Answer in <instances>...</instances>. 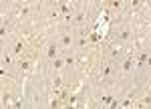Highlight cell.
Returning <instances> with one entry per match:
<instances>
[{
	"label": "cell",
	"mask_w": 151,
	"mask_h": 109,
	"mask_svg": "<svg viewBox=\"0 0 151 109\" xmlns=\"http://www.w3.org/2000/svg\"><path fill=\"white\" fill-rule=\"evenodd\" d=\"M113 101H115V97H113V95H105L103 99H101V105H103V107H109Z\"/></svg>",
	"instance_id": "5bb4252c"
},
{
	"label": "cell",
	"mask_w": 151,
	"mask_h": 109,
	"mask_svg": "<svg viewBox=\"0 0 151 109\" xmlns=\"http://www.w3.org/2000/svg\"><path fill=\"white\" fill-rule=\"evenodd\" d=\"M133 99H135V93H129V97L123 101V103H121V107H123V109H129L131 105H133Z\"/></svg>",
	"instance_id": "7c38bea8"
},
{
	"label": "cell",
	"mask_w": 151,
	"mask_h": 109,
	"mask_svg": "<svg viewBox=\"0 0 151 109\" xmlns=\"http://www.w3.org/2000/svg\"><path fill=\"white\" fill-rule=\"evenodd\" d=\"M6 32H8V28H6V24H2V28H0V36L4 38V36H6Z\"/></svg>",
	"instance_id": "d4e9b609"
},
{
	"label": "cell",
	"mask_w": 151,
	"mask_h": 109,
	"mask_svg": "<svg viewBox=\"0 0 151 109\" xmlns=\"http://www.w3.org/2000/svg\"><path fill=\"white\" fill-rule=\"evenodd\" d=\"M52 67H55V69H63V67H65V59H63V57L55 59L52 61Z\"/></svg>",
	"instance_id": "9a60e30c"
},
{
	"label": "cell",
	"mask_w": 151,
	"mask_h": 109,
	"mask_svg": "<svg viewBox=\"0 0 151 109\" xmlns=\"http://www.w3.org/2000/svg\"><path fill=\"white\" fill-rule=\"evenodd\" d=\"M75 65H77V61L73 59V57H67V59H65V67H67V69H73Z\"/></svg>",
	"instance_id": "ac0fdd59"
},
{
	"label": "cell",
	"mask_w": 151,
	"mask_h": 109,
	"mask_svg": "<svg viewBox=\"0 0 151 109\" xmlns=\"http://www.w3.org/2000/svg\"><path fill=\"white\" fill-rule=\"evenodd\" d=\"M24 51H26V40H16L14 47H12V53H14L16 57H22Z\"/></svg>",
	"instance_id": "3957f363"
},
{
	"label": "cell",
	"mask_w": 151,
	"mask_h": 109,
	"mask_svg": "<svg viewBox=\"0 0 151 109\" xmlns=\"http://www.w3.org/2000/svg\"><path fill=\"white\" fill-rule=\"evenodd\" d=\"M111 57H113V59H119V57H121V51H123V48H121V45H111Z\"/></svg>",
	"instance_id": "8fae6325"
},
{
	"label": "cell",
	"mask_w": 151,
	"mask_h": 109,
	"mask_svg": "<svg viewBox=\"0 0 151 109\" xmlns=\"http://www.w3.org/2000/svg\"><path fill=\"white\" fill-rule=\"evenodd\" d=\"M149 105H151V91L143 95V99L137 103V109H149Z\"/></svg>",
	"instance_id": "ba28073f"
},
{
	"label": "cell",
	"mask_w": 151,
	"mask_h": 109,
	"mask_svg": "<svg viewBox=\"0 0 151 109\" xmlns=\"http://www.w3.org/2000/svg\"><path fill=\"white\" fill-rule=\"evenodd\" d=\"M147 65H149V67H151V55H149V59H147Z\"/></svg>",
	"instance_id": "4316f807"
},
{
	"label": "cell",
	"mask_w": 151,
	"mask_h": 109,
	"mask_svg": "<svg viewBox=\"0 0 151 109\" xmlns=\"http://www.w3.org/2000/svg\"><path fill=\"white\" fill-rule=\"evenodd\" d=\"M147 59H149V53H141L139 57L135 59V67H143V65H147Z\"/></svg>",
	"instance_id": "9c48e42d"
},
{
	"label": "cell",
	"mask_w": 151,
	"mask_h": 109,
	"mask_svg": "<svg viewBox=\"0 0 151 109\" xmlns=\"http://www.w3.org/2000/svg\"><path fill=\"white\" fill-rule=\"evenodd\" d=\"M129 36H131V30H123V32L119 35V43H125Z\"/></svg>",
	"instance_id": "d6986e66"
},
{
	"label": "cell",
	"mask_w": 151,
	"mask_h": 109,
	"mask_svg": "<svg viewBox=\"0 0 151 109\" xmlns=\"http://www.w3.org/2000/svg\"><path fill=\"white\" fill-rule=\"evenodd\" d=\"M58 45H60V47H70V45H73V36H70V32H63L60 38H58Z\"/></svg>",
	"instance_id": "52a82bcc"
},
{
	"label": "cell",
	"mask_w": 151,
	"mask_h": 109,
	"mask_svg": "<svg viewBox=\"0 0 151 109\" xmlns=\"http://www.w3.org/2000/svg\"><path fill=\"white\" fill-rule=\"evenodd\" d=\"M133 67H135V59L133 57H127V59H123V63H121V73H129Z\"/></svg>",
	"instance_id": "5b68a950"
},
{
	"label": "cell",
	"mask_w": 151,
	"mask_h": 109,
	"mask_svg": "<svg viewBox=\"0 0 151 109\" xmlns=\"http://www.w3.org/2000/svg\"><path fill=\"white\" fill-rule=\"evenodd\" d=\"M30 67H32V59L30 57H20L18 59V71L22 73V75H26V73L30 71Z\"/></svg>",
	"instance_id": "6da1fadb"
},
{
	"label": "cell",
	"mask_w": 151,
	"mask_h": 109,
	"mask_svg": "<svg viewBox=\"0 0 151 109\" xmlns=\"http://www.w3.org/2000/svg\"><path fill=\"white\" fill-rule=\"evenodd\" d=\"M133 47H135V48H141V47H143V38H137V40H135V45H133Z\"/></svg>",
	"instance_id": "484cf974"
},
{
	"label": "cell",
	"mask_w": 151,
	"mask_h": 109,
	"mask_svg": "<svg viewBox=\"0 0 151 109\" xmlns=\"http://www.w3.org/2000/svg\"><path fill=\"white\" fill-rule=\"evenodd\" d=\"M73 18H75V20H77L79 24H83V20H85V12H77V14H75Z\"/></svg>",
	"instance_id": "ffe728a7"
},
{
	"label": "cell",
	"mask_w": 151,
	"mask_h": 109,
	"mask_svg": "<svg viewBox=\"0 0 151 109\" xmlns=\"http://www.w3.org/2000/svg\"><path fill=\"white\" fill-rule=\"evenodd\" d=\"M57 8H58V12H60L63 16H70V14H73V6L67 4V2H58Z\"/></svg>",
	"instance_id": "8992f818"
},
{
	"label": "cell",
	"mask_w": 151,
	"mask_h": 109,
	"mask_svg": "<svg viewBox=\"0 0 151 109\" xmlns=\"http://www.w3.org/2000/svg\"><path fill=\"white\" fill-rule=\"evenodd\" d=\"M58 51H60V45H58V43H50L47 47V59L48 61L58 59Z\"/></svg>",
	"instance_id": "7a4b0ae2"
},
{
	"label": "cell",
	"mask_w": 151,
	"mask_h": 109,
	"mask_svg": "<svg viewBox=\"0 0 151 109\" xmlns=\"http://www.w3.org/2000/svg\"><path fill=\"white\" fill-rule=\"evenodd\" d=\"M20 105H22V99H16V101L10 105V109H20Z\"/></svg>",
	"instance_id": "44dd1931"
},
{
	"label": "cell",
	"mask_w": 151,
	"mask_h": 109,
	"mask_svg": "<svg viewBox=\"0 0 151 109\" xmlns=\"http://www.w3.org/2000/svg\"><path fill=\"white\" fill-rule=\"evenodd\" d=\"M131 6H133V10H139L141 6H143V2H139V0H135V2H131Z\"/></svg>",
	"instance_id": "7402d4cb"
},
{
	"label": "cell",
	"mask_w": 151,
	"mask_h": 109,
	"mask_svg": "<svg viewBox=\"0 0 151 109\" xmlns=\"http://www.w3.org/2000/svg\"><path fill=\"white\" fill-rule=\"evenodd\" d=\"M30 12H32V8H30V6H22V8H20V10H18V16H20V18H22V16H28V14H30Z\"/></svg>",
	"instance_id": "2e32d148"
},
{
	"label": "cell",
	"mask_w": 151,
	"mask_h": 109,
	"mask_svg": "<svg viewBox=\"0 0 151 109\" xmlns=\"http://www.w3.org/2000/svg\"><path fill=\"white\" fill-rule=\"evenodd\" d=\"M2 103L6 105V109H10V93H8V91H4V95H2Z\"/></svg>",
	"instance_id": "e0dca14e"
},
{
	"label": "cell",
	"mask_w": 151,
	"mask_h": 109,
	"mask_svg": "<svg viewBox=\"0 0 151 109\" xmlns=\"http://www.w3.org/2000/svg\"><path fill=\"white\" fill-rule=\"evenodd\" d=\"M107 109H121V103H119V101L115 99V101H113V103H111V105H109Z\"/></svg>",
	"instance_id": "603a6c76"
},
{
	"label": "cell",
	"mask_w": 151,
	"mask_h": 109,
	"mask_svg": "<svg viewBox=\"0 0 151 109\" xmlns=\"http://www.w3.org/2000/svg\"><path fill=\"white\" fill-rule=\"evenodd\" d=\"M113 75V65L111 63H105V67L101 69V81H109Z\"/></svg>",
	"instance_id": "277c9868"
},
{
	"label": "cell",
	"mask_w": 151,
	"mask_h": 109,
	"mask_svg": "<svg viewBox=\"0 0 151 109\" xmlns=\"http://www.w3.org/2000/svg\"><path fill=\"white\" fill-rule=\"evenodd\" d=\"M121 6H123L121 2H111V8H113V10H121Z\"/></svg>",
	"instance_id": "cb8c5ba5"
},
{
	"label": "cell",
	"mask_w": 151,
	"mask_h": 109,
	"mask_svg": "<svg viewBox=\"0 0 151 109\" xmlns=\"http://www.w3.org/2000/svg\"><path fill=\"white\" fill-rule=\"evenodd\" d=\"M60 16H63V14L58 12V8H57V6H55L52 10L48 12V18H50V20H60Z\"/></svg>",
	"instance_id": "4fadbf2b"
},
{
	"label": "cell",
	"mask_w": 151,
	"mask_h": 109,
	"mask_svg": "<svg viewBox=\"0 0 151 109\" xmlns=\"http://www.w3.org/2000/svg\"><path fill=\"white\" fill-rule=\"evenodd\" d=\"M63 85H65V79H63L60 75H58V77H55V79H52V91H58V89H65Z\"/></svg>",
	"instance_id": "30bf717a"
}]
</instances>
